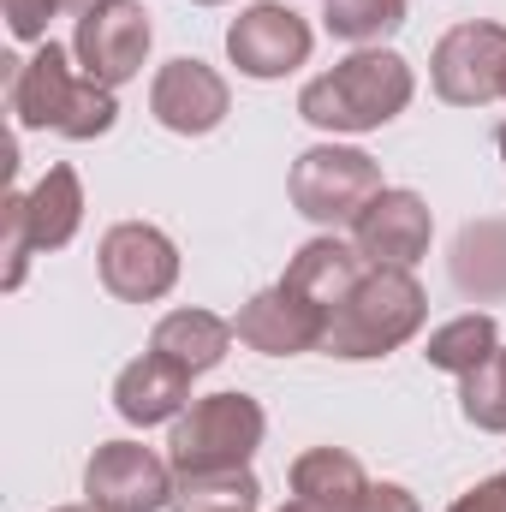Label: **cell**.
Wrapping results in <instances>:
<instances>
[{
    "mask_svg": "<svg viewBox=\"0 0 506 512\" xmlns=\"http://www.w3.org/2000/svg\"><path fill=\"white\" fill-rule=\"evenodd\" d=\"M310 48H316V30L292 6H280V0H256V6H245L227 24V60L245 78H256V84L292 78L310 60Z\"/></svg>",
    "mask_w": 506,
    "mask_h": 512,
    "instance_id": "30bf717a",
    "label": "cell"
},
{
    "mask_svg": "<svg viewBox=\"0 0 506 512\" xmlns=\"http://www.w3.org/2000/svg\"><path fill=\"white\" fill-rule=\"evenodd\" d=\"M233 334H239L251 352H262V358L322 352V340H328V310H322V304H310L298 286L274 280V286H262L256 298H245V304H239Z\"/></svg>",
    "mask_w": 506,
    "mask_h": 512,
    "instance_id": "8fae6325",
    "label": "cell"
},
{
    "mask_svg": "<svg viewBox=\"0 0 506 512\" xmlns=\"http://www.w3.org/2000/svg\"><path fill=\"white\" fill-rule=\"evenodd\" d=\"M280 512H322V507H310V501H286Z\"/></svg>",
    "mask_w": 506,
    "mask_h": 512,
    "instance_id": "f1b7e54d",
    "label": "cell"
},
{
    "mask_svg": "<svg viewBox=\"0 0 506 512\" xmlns=\"http://www.w3.org/2000/svg\"><path fill=\"white\" fill-rule=\"evenodd\" d=\"M370 274V262L358 245H346L340 233H322V239H310V245H298V256L286 262V286H298L310 304H322L328 310V322H334V310L352 298V286Z\"/></svg>",
    "mask_w": 506,
    "mask_h": 512,
    "instance_id": "9a60e30c",
    "label": "cell"
},
{
    "mask_svg": "<svg viewBox=\"0 0 506 512\" xmlns=\"http://www.w3.org/2000/svg\"><path fill=\"white\" fill-rule=\"evenodd\" d=\"M96 6H102V0H66V12H72V18H84V12H96Z\"/></svg>",
    "mask_w": 506,
    "mask_h": 512,
    "instance_id": "83f0119b",
    "label": "cell"
},
{
    "mask_svg": "<svg viewBox=\"0 0 506 512\" xmlns=\"http://www.w3.org/2000/svg\"><path fill=\"white\" fill-rule=\"evenodd\" d=\"M256 507H262L256 471L233 465V471H191V477H179L167 512H256Z\"/></svg>",
    "mask_w": 506,
    "mask_h": 512,
    "instance_id": "44dd1931",
    "label": "cell"
},
{
    "mask_svg": "<svg viewBox=\"0 0 506 512\" xmlns=\"http://www.w3.org/2000/svg\"><path fill=\"white\" fill-rule=\"evenodd\" d=\"M0 256H6L0 286L18 292V286H24V268H30V256H36V233H30V203H24V191H6V197H0Z\"/></svg>",
    "mask_w": 506,
    "mask_h": 512,
    "instance_id": "cb8c5ba5",
    "label": "cell"
},
{
    "mask_svg": "<svg viewBox=\"0 0 506 512\" xmlns=\"http://www.w3.org/2000/svg\"><path fill=\"white\" fill-rule=\"evenodd\" d=\"M381 191H387V185H381V161L364 155V149H352V143H316V149H304V155L292 161V173H286L292 209H298L310 227H322V233L352 227Z\"/></svg>",
    "mask_w": 506,
    "mask_h": 512,
    "instance_id": "5b68a950",
    "label": "cell"
},
{
    "mask_svg": "<svg viewBox=\"0 0 506 512\" xmlns=\"http://www.w3.org/2000/svg\"><path fill=\"white\" fill-rule=\"evenodd\" d=\"M501 352V322L489 316V310H465V316H453V322H441L429 340H423V358H429V370H441V376H471V370H483L489 358Z\"/></svg>",
    "mask_w": 506,
    "mask_h": 512,
    "instance_id": "ffe728a7",
    "label": "cell"
},
{
    "mask_svg": "<svg viewBox=\"0 0 506 512\" xmlns=\"http://www.w3.org/2000/svg\"><path fill=\"white\" fill-rule=\"evenodd\" d=\"M501 96H506V90H501Z\"/></svg>",
    "mask_w": 506,
    "mask_h": 512,
    "instance_id": "d6a6232c",
    "label": "cell"
},
{
    "mask_svg": "<svg viewBox=\"0 0 506 512\" xmlns=\"http://www.w3.org/2000/svg\"><path fill=\"white\" fill-rule=\"evenodd\" d=\"M459 411L465 423H477L483 435H506V346L459 382Z\"/></svg>",
    "mask_w": 506,
    "mask_h": 512,
    "instance_id": "603a6c76",
    "label": "cell"
},
{
    "mask_svg": "<svg viewBox=\"0 0 506 512\" xmlns=\"http://www.w3.org/2000/svg\"><path fill=\"white\" fill-rule=\"evenodd\" d=\"M429 84L447 108H489L506 90V24L465 18L429 54Z\"/></svg>",
    "mask_w": 506,
    "mask_h": 512,
    "instance_id": "8992f818",
    "label": "cell"
},
{
    "mask_svg": "<svg viewBox=\"0 0 506 512\" xmlns=\"http://www.w3.org/2000/svg\"><path fill=\"white\" fill-rule=\"evenodd\" d=\"M96 268H102V286L120 304H161L179 286V245L149 221H120V227L102 233Z\"/></svg>",
    "mask_w": 506,
    "mask_h": 512,
    "instance_id": "52a82bcc",
    "label": "cell"
},
{
    "mask_svg": "<svg viewBox=\"0 0 506 512\" xmlns=\"http://www.w3.org/2000/svg\"><path fill=\"white\" fill-rule=\"evenodd\" d=\"M358 512H423V507H417V495L399 489V483H370V495H364Z\"/></svg>",
    "mask_w": 506,
    "mask_h": 512,
    "instance_id": "4316f807",
    "label": "cell"
},
{
    "mask_svg": "<svg viewBox=\"0 0 506 512\" xmlns=\"http://www.w3.org/2000/svg\"><path fill=\"white\" fill-rule=\"evenodd\" d=\"M173 465L143 441H102L84 465V501L96 512H161L173 507Z\"/></svg>",
    "mask_w": 506,
    "mask_h": 512,
    "instance_id": "ba28073f",
    "label": "cell"
},
{
    "mask_svg": "<svg viewBox=\"0 0 506 512\" xmlns=\"http://www.w3.org/2000/svg\"><path fill=\"white\" fill-rule=\"evenodd\" d=\"M149 114H155V126H167L173 137H209V131L233 114V90H227V78L209 60L179 54V60H167L155 72Z\"/></svg>",
    "mask_w": 506,
    "mask_h": 512,
    "instance_id": "7c38bea8",
    "label": "cell"
},
{
    "mask_svg": "<svg viewBox=\"0 0 506 512\" xmlns=\"http://www.w3.org/2000/svg\"><path fill=\"white\" fill-rule=\"evenodd\" d=\"M185 405H191V370H179V364H173V358H161V352L131 358L126 370L114 376V411L126 417L131 429L173 423Z\"/></svg>",
    "mask_w": 506,
    "mask_h": 512,
    "instance_id": "5bb4252c",
    "label": "cell"
},
{
    "mask_svg": "<svg viewBox=\"0 0 506 512\" xmlns=\"http://www.w3.org/2000/svg\"><path fill=\"white\" fill-rule=\"evenodd\" d=\"M417 96L411 60L393 48H352L346 60H334L322 78H310L298 90V114L316 131L334 137H358V131L393 126Z\"/></svg>",
    "mask_w": 506,
    "mask_h": 512,
    "instance_id": "7a4b0ae2",
    "label": "cell"
},
{
    "mask_svg": "<svg viewBox=\"0 0 506 512\" xmlns=\"http://www.w3.org/2000/svg\"><path fill=\"white\" fill-rule=\"evenodd\" d=\"M501 161H506V126H501Z\"/></svg>",
    "mask_w": 506,
    "mask_h": 512,
    "instance_id": "1f68e13d",
    "label": "cell"
},
{
    "mask_svg": "<svg viewBox=\"0 0 506 512\" xmlns=\"http://www.w3.org/2000/svg\"><path fill=\"white\" fill-rule=\"evenodd\" d=\"M78 54L60 48L54 36L30 54V60H12V84H6V102H12V120L24 131H54V137H72V143H90L102 131H114L120 120V102L108 84H96L84 66H72Z\"/></svg>",
    "mask_w": 506,
    "mask_h": 512,
    "instance_id": "6da1fadb",
    "label": "cell"
},
{
    "mask_svg": "<svg viewBox=\"0 0 506 512\" xmlns=\"http://www.w3.org/2000/svg\"><path fill=\"white\" fill-rule=\"evenodd\" d=\"M149 42H155V18H149L143 0H102V6L84 12L78 30H72L78 66H84L96 84H108V90H120V84H131V78L143 72Z\"/></svg>",
    "mask_w": 506,
    "mask_h": 512,
    "instance_id": "9c48e42d",
    "label": "cell"
},
{
    "mask_svg": "<svg viewBox=\"0 0 506 512\" xmlns=\"http://www.w3.org/2000/svg\"><path fill=\"white\" fill-rule=\"evenodd\" d=\"M233 322L227 316H215V310H167L161 322H155V334H149V352H161V358H173L179 370H191V376H203V370H215L227 352H233Z\"/></svg>",
    "mask_w": 506,
    "mask_h": 512,
    "instance_id": "ac0fdd59",
    "label": "cell"
},
{
    "mask_svg": "<svg viewBox=\"0 0 506 512\" xmlns=\"http://www.w3.org/2000/svg\"><path fill=\"white\" fill-rule=\"evenodd\" d=\"M191 6H227V0H191Z\"/></svg>",
    "mask_w": 506,
    "mask_h": 512,
    "instance_id": "4dcf8cb0",
    "label": "cell"
},
{
    "mask_svg": "<svg viewBox=\"0 0 506 512\" xmlns=\"http://www.w3.org/2000/svg\"><path fill=\"white\" fill-rule=\"evenodd\" d=\"M447 274H453V286L471 304H501L506 298V221L501 215H483V221L459 227Z\"/></svg>",
    "mask_w": 506,
    "mask_h": 512,
    "instance_id": "e0dca14e",
    "label": "cell"
},
{
    "mask_svg": "<svg viewBox=\"0 0 506 512\" xmlns=\"http://www.w3.org/2000/svg\"><path fill=\"white\" fill-rule=\"evenodd\" d=\"M262 435H268V411L256 405L251 393H239V387L203 393V399H191V405L173 417L167 465H173V477H191V471H233V465H251L256 459Z\"/></svg>",
    "mask_w": 506,
    "mask_h": 512,
    "instance_id": "277c9868",
    "label": "cell"
},
{
    "mask_svg": "<svg viewBox=\"0 0 506 512\" xmlns=\"http://www.w3.org/2000/svg\"><path fill=\"white\" fill-rule=\"evenodd\" d=\"M24 203H30L36 251H66V245L78 239V227H84V185H78V167L54 161V167L24 191Z\"/></svg>",
    "mask_w": 506,
    "mask_h": 512,
    "instance_id": "d6986e66",
    "label": "cell"
},
{
    "mask_svg": "<svg viewBox=\"0 0 506 512\" xmlns=\"http://www.w3.org/2000/svg\"><path fill=\"white\" fill-rule=\"evenodd\" d=\"M423 322H429V298H423L417 274L411 268H370L352 286V298L334 310L322 352L340 364H370V358L399 352L405 340H417Z\"/></svg>",
    "mask_w": 506,
    "mask_h": 512,
    "instance_id": "3957f363",
    "label": "cell"
},
{
    "mask_svg": "<svg viewBox=\"0 0 506 512\" xmlns=\"http://www.w3.org/2000/svg\"><path fill=\"white\" fill-rule=\"evenodd\" d=\"M429 239H435V215L405 185H387L376 203L352 221V245L364 251L370 268H417L429 256Z\"/></svg>",
    "mask_w": 506,
    "mask_h": 512,
    "instance_id": "4fadbf2b",
    "label": "cell"
},
{
    "mask_svg": "<svg viewBox=\"0 0 506 512\" xmlns=\"http://www.w3.org/2000/svg\"><path fill=\"white\" fill-rule=\"evenodd\" d=\"M399 24H405V0H322V30L352 48H381Z\"/></svg>",
    "mask_w": 506,
    "mask_h": 512,
    "instance_id": "7402d4cb",
    "label": "cell"
},
{
    "mask_svg": "<svg viewBox=\"0 0 506 512\" xmlns=\"http://www.w3.org/2000/svg\"><path fill=\"white\" fill-rule=\"evenodd\" d=\"M447 512H506V477H483L477 489H465Z\"/></svg>",
    "mask_w": 506,
    "mask_h": 512,
    "instance_id": "484cf974",
    "label": "cell"
},
{
    "mask_svg": "<svg viewBox=\"0 0 506 512\" xmlns=\"http://www.w3.org/2000/svg\"><path fill=\"white\" fill-rule=\"evenodd\" d=\"M0 12H6V30H12L18 42L42 48V42H48L54 12H66V0H0Z\"/></svg>",
    "mask_w": 506,
    "mask_h": 512,
    "instance_id": "d4e9b609",
    "label": "cell"
},
{
    "mask_svg": "<svg viewBox=\"0 0 506 512\" xmlns=\"http://www.w3.org/2000/svg\"><path fill=\"white\" fill-rule=\"evenodd\" d=\"M54 512H96V507H90V501H84V507H54Z\"/></svg>",
    "mask_w": 506,
    "mask_h": 512,
    "instance_id": "f546056e",
    "label": "cell"
},
{
    "mask_svg": "<svg viewBox=\"0 0 506 512\" xmlns=\"http://www.w3.org/2000/svg\"><path fill=\"white\" fill-rule=\"evenodd\" d=\"M292 501H310L322 512H358L370 495V471L346 447H310L292 459Z\"/></svg>",
    "mask_w": 506,
    "mask_h": 512,
    "instance_id": "2e32d148",
    "label": "cell"
}]
</instances>
